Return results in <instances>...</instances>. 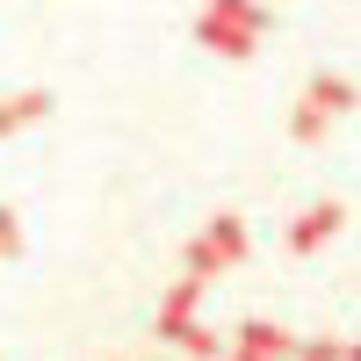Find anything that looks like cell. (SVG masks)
Listing matches in <instances>:
<instances>
[{
	"mask_svg": "<svg viewBox=\"0 0 361 361\" xmlns=\"http://www.w3.org/2000/svg\"><path fill=\"white\" fill-rule=\"evenodd\" d=\"M253 37H260V8H253V0H209V15H202V44L209 51L246 58Z\"/></svg>",
	"mask_w": 361,
	"mask_h": 361,
	"instance_id": "1",
	"label": "cell"
},
{
	"mask_svg": "<svg viewBox=\"0 0 361 361\" xmlns=\"http://www.w3.org/2000/svg\"><path fill=\"white\" fill-rule=\"evenodd\" d=\"M354 102V87L340 80V73H318L311 80V94H304V109H296V137H318L325 130V116H340Z\"/></svg>",
	"mask_w": 361,
	"mask_h": 361,
	"instance_id": "2",
	"label": "cell"
},
{
	"mask_svg": "<svg viewBox=\"0 0 361 361\" xmlns=\"http://www.w3.org/2000/svg\"><path fill=\"white\" fill-rule=\"evenodd\" d=\"M238 253H246V224H238V217H217V224L202 231V246L188 253V267L209 275V267H224V260H238Z\"/></svg>",
	"mask_w": 361,
	"mask_h": 361,
	"instance_id": "3",
	"label": "cell"
},
{
	"mask_svg": "<svg viewBox=\"0 0 361 361\" xmlns=\"http://www.w3.org/2000/svg\"><path fill=\"white\" fill-rule=\"evenodd\" d=\"M333 231H340V202H318V209H304V224L289 231V246H296V253H311L318 238H333Z\"/></svg>",
	"mask_w": 361,
	"mask_h": 361,
	"instance_id": "4",
	"label": "cell"
},
{
	"mask_svg": "<svg viewBox=\"0 0 361 361\" xmlns=\"http://www.w3.org/2000/svg\"><path fill=\"white\" fill-rule=\"evenodd\" d=\"M44 109H51V94H8V102H0V137L22 130V123H37Z\"/></svg>",
	"mask_w": 361,
	"mask_h": 361,
	"instance_id": "5",
	"label": "cell"
},
{
	"mask_svg": "<svg viewBox=\"0 0 361 361\" xmlns=\"http://www.w3.org/2000/svg\"><path fill=\"white\" fill-rule=\"evenodd\" d=\"M0 253H15V217L0 209Z\"/></svg>",
	"mask_w": 361,
	"mask_h": 361,
	"instance_id": "6",
	"label": "cell"
},
{
	"mask_svg": "<svg viewBox=\"0 0 361 361\" xmlns=\"http://www.w3.org/2000/svg\"><path fill=\"white\" fill-rule=\"evenodd\" d=\"M354 361H361V354H354Z\"/></svg>",
	"mask_w": 361,
	"mask_h": 361,
	"instance_id": "7",
	"label": "cell"
}]
</instances>
